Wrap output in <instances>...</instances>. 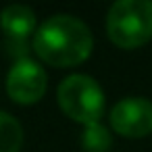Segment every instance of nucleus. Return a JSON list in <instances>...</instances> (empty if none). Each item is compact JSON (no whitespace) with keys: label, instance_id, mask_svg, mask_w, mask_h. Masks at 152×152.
I'll return each mask as SVG.
<instances>
[{"label":"nucleus","instance_id":"nucleus-1","mask_svg":"<svg viewBox=\"0 0 152 152\" xmlns=\"http://www.w3.org/2000/svg\"><path fill=\"white\" fill-rule=\"evenodd\" d=\"M92 48L90 27L73 15H54L34 34V50L50 67H75L92 54Z\"/></svg>","mask_w":152,"mask_h":152},{"label":"nucleus","instance_id":"nucleus-2","mask_svg":"<svg viewBox=\"0 0 152 152\" xmlns=\"http://www.w3.org/2000/svg\"><path fill=\"white\" fill-rule=\"evenodd\" d=\"M106 34L119 48H137L152 38V0H117L106 15Z\"/></svg>","mask_w":152,"mask_h":152},{"label":"nucleus","instance_id":"nucleus-3","mask_svg":"<svg viewBox=\"0 0 152 152\" xmlns=\"http://www.w3.org/2000/svg\"><path fill=\"white\" fill-rule=\"evenodd\" d=\"M56 100L61 110L86 127L92 123H100V117L104 113V92L98 86V81L90 75H69L61 81L56 90Z\"/></svg>","mask_w":152,"mask_h":152},{"label":"nucleus","instance_id":"nucleus-4","mask_svg":"<svg viewBox=\"0 0 152 152\" xmlns=\"http://www.w3.org/2000/svg\"><path fill=\"white\" fill-rule=\"evenodd\" d=\"M48 88V75L44 67L27 56L19 58L7 75V92L19 104H36L42 100Z\"/></svg>","mask_w":152,"mask_h":152},{"label":"nucleus","instance_id":"nucleus-5","mask_svg":"<svg viewBox=\"0 0 152 152\" xmlns=\"http://www.w3.org/2000/svg\"><path fill=\"white\" fill-rule=\"evenodd\" d=\"M110 125L125 137H144L152 133V102L142 96L119 100L110 110Z\"/></svg>","mask_w":152,"mask_h":152},{"label":"nucleus","instance_id":"nucleus-6","mask_svg":"<svg viewBox=\"0 0 152 152\" xmlns=\"http://www.w3.org/2000/svg\"><path fill=\"white\" fill-rule=\"evenodd\" d=\"M0 27L13 42H23L36 29V13L25 4H9L0 13Z\"/></svg>","mask_w":152,"mask_h":152},{"label":"nucleus","instance_id":"nucleus-7","mask_svg":"<svg viewBox=\"0 0 152 152\" xmlns=\"http://www.w3.org/2000/svg\"><path fill=\"white\" fill-rule=\"evenodd\" d=\"M23 146V127L9 113L0 110V152H19Z\"/></svg>","mask_w":152,"mask_h":152},{"label":"nucleus","instance_id":"nucleus-8","mask_svg":"<svg viewBox=\"0 0 152 152\" xmlns=\"http://www.w3.org/2000/svg\"><path fill=\"white\" fill-rule=\"evenodd\" d=\"M81 146L86 152H108L113 146V137L102 123H92L83 129Z\"/></svg>","mask_w":152,"mask_h":152}]
</instances>
